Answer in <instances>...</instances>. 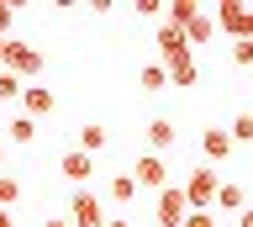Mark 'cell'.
I'll use <instances>...</instances> for the list:
<instances>
[{
  "mask_svg": "<svg viewBox=\"0 0 253 227\" xmlns=\"http://www.w3.org/2000/svg\"><path fill=\"white\" fill-rule=\"evenodd\" d=\"M132 180H137V190H169V159H158V153H137Z\"/></svg>",
  "mask_w": 253,
  "mask_h": 227,
  "instance_id": "4",
  "label": "cell"
},
{
  "mask_svg": "<svg viewBox=\"0 0 253 227\" xmlns=\"http://www.w3.org/2000/svg\"><path fill=\"white\" fill-rule=\"evenodd\" d=\"M216 190H221V180L211 175V164H206V169H195V175L185 180V201H190V211H211V206H216Z\"/></svg>",
  "mask_w": 253,
  "mask_h": 227,
  "instance_id": "2",
  "label": "cell"
},
{
  "mask_svg": "<svg viewBox=\"0 0 253 227\" xmlns=\"http://www.w3.org/2000/svg\"><path fill=\"white\" fill-rule=\"evenodd\" d=\"M185 217H190L185 185H169V190H158V206H153V222H158V227H185Z\"/></svg>",
  "mask_w": 253,
  "mask_h": 227,
  "instance_id": "3",
  "label": "cell"
},
{
  "mask_svg": "<svg viewBox=\"0 0 253 227\" xmlns=\"http://www.w3.org/2000/svg\"><path fill=\"white\" fill-rule=\"evenodd\" d=\"M201 11H206L201 0H169V16H164V21H169V27H179V32H185V27H190V21H195V16H201Z\"/></svg>",
  "mask_w": 253,
  "mask_h": 227,
  "instance_id": "14",
  "label": "cell"
},
{
  "mask_svg": "<svg viewBox=\"0 0 253 227\" xmlns=\"http://www.w3.org/2000/svg\"><path fill=\"white\" fill-rule=\"evenodd\" d=\"M106 143H111V132L100 127V122H84V127L74 132V148H79V153H90V159H95V153H100Z\"/></svg>",
  "mask_w": 253,
  "mask_h": 227,
  "instance_id": "12",
  "label": "cell"
},
{
  "mask_svg": "<svg viewBox=\"0 0 253 227\" xmlns=\"http://www.w3.org/2000/svg\"><path fill=\"white\" fill-rule=\"evenodd\" d=\"M211 32H216V16L211 11H201V16L185 27V37H190V48H201V43H211Z\"/></svg>",
  "mask_w": 253,
  "mask_h": 227,
  "instance_id": "16",
  "label": "cell"
},
{
  "mask_svg": "<svg viewBox=\"0 0 253 227\" xmlns=\"http://www.w3.org/2000/svg\"><path fill=\"white\" fill-rule=\"evenodd\" d=\"M137 85L148 90V95H158V90H169V69H164V64H142Z\"/></svg>",
  "mask_w": 253,
  "mask_h": 227,
  "instance_id": "17",
  "label": "cell"
},
{
  "mask_svg": "<svg viewBox=\"0 0 253 227\" xmlns=\"http://www.w3.org/2000/svg\"><path fill=\"white\" fill-rule=\"evenodd\" d=\"M232 64H237V69H253V37L232 43Z\"/></svg>",
  "mask_w": 253,
  "mask_h": 227,
  "instance_id": "23",
  "label": "cell"
},
{
  "mask_svg": "<svg viewBox=\"0 0 253 227\" xmlns=\"http://www.w3.org/2000/svg\"><path fill=\"white\" fill-rule=\"evenodd\" d=\"M106 227H132V222H126V217H106Z\"/></svg>",
  "mask_w": 253,
  "mask_h": 227,
  "instance_id": "29",
  "label": "cell"
},
{
  "mask_svg": "<svg viewBox=\"0 0 253 227\" xmlns=\"http://www.w3.org/2000/svg\"><path fill=\"white\" fill-rule=\"evenodd\" d=\"M211 16H216V27H221L227 37H232V43L253 37V27H248V5H243V0H221V5L211 11Z\"/></svg>",
  "mask_w": 253,
  "mask_h": 227,
  "instance_id": "6",
  "label": "cell"
},
{
  "mask_svg": "<svg viewBox=\"0 0 253 227\" xmlns=\"http://www.w3.org/2000/svg\"><path fill=\"white\" fill-rule=\"evenodd\" d=\"M185 227H216V211H190Z\"/></svg>",
  "mask_w": 253,
  "mask_h": 227,
  "instance_id": "25",
  "label": "cell"
},
{
  "mask_svg": "<svg viewBox=\"0 0 253 227\" xmlns=\"http://www.w3.org/2000/svg\"><path fill=\"white\" fill-rule=\"evenodd\" d=\"M158 64L164 69H179V64H190L195 58V48H190V37L179 32V27H169V21H158Z\"/></svg>",
  "mask_w": 253,
  "mask_h": 227,
  "instance_id": "1",
  "label": "cell"
},
{
  "mask_svg": "<svg viewBox=\"0 0 253 227\" xmlns=\"http://www.w3.org/2000/svg\"><path fill=\"white\" fill-rule=\"evenodd\" d=\"M232 137H227V127H206L201 132V153H206V164H227L232 159Z\"/></svg>",
  "mask_w": 253,
  "mask_h": 227,
  "instance_id": "9",
  "label": "cell"
},
{
  "mask_svg": "<svg viewBox=\"0 0 253 227\" xmlns=\"http://www.w3.org/2000/svg\"><path fill=\"white\" fill-rule=\"evenodd\" d=\"M53 106H58V100H53V90H42V85H27V90H21V116H32V122L47 116Z\"/></svg>",
  "mask_w": 253,
  "mask_h": 227,
  "instance_id": "10",
  "label": "cell"
},
{
  "mask_svg": "<svg viewBox=\"0 0 253 227\" xmlns=\"http://www.w3.org/2000/svg\"><path fill=\"white\" fill-rule=\"evenodd\" d=\"M0 227H11V211H0Z\"/></svg>",
  "mask_w": 253,
  "mask_h": 227,
  "instance_id": "32",
  "label": "cell"
},
{
  "mask_svg": "<svg viewBox=\"0 0 253 227\" xmlns=\"http://www.w3.org/2000/svg\"><path fill=\"white\" fill-rule=\"evenodd\" d=\"M237 227H253V206H243V211H237Z\"/></svg>",
  "mask_w": 253,
  "mask_h": 227,
  "instance_id": "27",
  "label": "cell"
},
{
  "mask_svg": "<svg viewBox=\"0 0 253 227\" xmlns=\"http://www.w3.org/2000/svg\"><path fill=\"white\" fill-rule=\"evenodd\" d=\"M174 137H179V132H174L169 116H153V122H148V153H158V159H164V153L174 148Z\"/></svg>",
  "mask_w": 253,
  "mask_h": 227,
  "instance_id": "11",
  "label": "cell"
},
{
  "mask_svg": "<svg viewBox=\"0 0 253 227\" xmlns=\"http://www.w3.org/2000/svg\"><path fill=\"white\" fill-rule=\"evenodd\" d=\"M21 90H27V85H21V74H11V69H0V100H16Z\"/></svg>",
  "mask_w": 253,
  "mask_h": 227,
  "instance_id": "21",
  "label": "cell"
},
{
  "mask_svg": "<svg viewBox=\"0 0 253 227\" xmlns=\"http://www.w3.org/2000/svg\"><path fill=\"white\" fill-rule=\"evenodd\" d=\"M106 195L122 201V206H132V201H137V180H132V175H111L106 180Z\"/></svg>",
  "mask_w": 253,
  "mask_h": 227,
  "instance_id": "15",
  "label": "cell"
},
{
  "mask_svg": "<svg viewBox=\"0 0 253 227\" xmlns=\"http://www.w3.org/2000/svg\"><path fill=\"white\" fill-rule=\"evenodd\" d=\"M69 222L74 227H106V206L95 190H74L69 195Z\"/></svg>",
  "mask_w": 253,
  "mask_h": 227,
  "instance_id": "5",
  "label": "cell"
},
{
  "mask_svg": "<svg viewBox=\"0 0 253 227\" xmlns=\"http://www.w3.org/2000/svg\"><path fill=\"white\" fill-rule=\"evenodd\" d=\"M0 69H11V74H21V80H27V74H42V48H32V43H5V64Z\"/></svg>",
  "mask_w": 253,
  "mask_h": 227,
  "instance_id": "7",
  "label": "cell"
},
{
  "mask_svg": "<svg viewBox=\"0 0 253 227\" xmlns=\"http://www.w3.org/2000/svg\"><path fill=\"white\" fill-rule=\"evenodd\" d=\"M16 201H21V185H16L11 175H0V211H11Z\"/></svg>",
  "mask_w": 253,
  "mask_h": 227,
  "instance_id": "22",
  "label": "cell"
},
{
  "mask_svg": "<svg viewBox=\"0 0 253 227\" xmlns=\"http://www.w3.org/2000/svg\"><path fill=\"white\" fill-rule=\"evenodd\" d=\"M11 16H16V11L5 5V0H0V37H11Z\"/></svg>",
  "mask_w": 253,
  "mask_h": 227,
  "instance_id": "26",
  "label": "cell"
},
{
  "mask_svg": "<svg viewBox=\"0 0 253 227\" xmlns=\"http://www.w3.org/2000/svg\"><path fill=\"white\" fill-rule=\"evenodd\" d=\"M5 43H11V37H0V64H5Z\"/></svg>",
  "mask_w": 253,
  "mask_h": 227,
  "instance_id": "31",
  "label": "cell"
},
{
  "mask_svg": "<svg viewBox=\"0 0 253 227\" xmlns=\"http://www.w3.org/2000/svg\"><path fill=\"white\" fill-rule=\"evenodd\" d=\"M42 227H74V222H69V217H47Z\"/></svg>",
  "mask_w": 253,
  "mask_h": 227,
  "instance_id": "28",
  "label": "cell"
},
{
  "mask_svg": "<svg viewBox=\"0 0 253 227\" xmlns=\"http://www.w3.org/2000/svg\"><path fill=\"white\" fill-rule=\"evenodd\" d=\"M5 143L32 148V143H37V122H32V116H11V122H5Z\"/></svg>",
  "mask_w": 253,
  "mask_h": 227,
  "instance_id": "13",
  "label": "cell"
},
{
  "mask_svg": "<svg viewBox=\"0 0 253 227\" xmlns=\"http://www.w3.org/2000/svg\"><path fill=\"white\" fill-rule=\"evenodd\" d=\"M58 175H63V180H74V190H90L95 159H90V153H79V148H69V153H58Z\"/></svg>",
  "mask_w": 253,
  "mask_h": 227,
  "instance_id": "8",
  "label": "cell"
},
{
  "mask_svg": "<svg viewBox=\"0 0 253 227\" xmlns=\"http://www.w3.org/2000/svg\"><path fill=\"white\" fill-rule=\"evenodd\" d=\"M132 11L148 16V21H158V16H164V0H132Z\"/></svg>",
  "mask_w": 253,
  "mask_h": 227,
  "instance_id": "24",
  "label": "cell"
},
{
  "mask_svg": "<svg viewBox=\"0 0 253 227\" xmlns=\"http://www.w3.org/2000/svg\"><path fill=\"white\" fill-rule=\"evenodd\" d=\"M243 206H248V195H243V185H221V190H216V206H211V211H232V217H237Z\"/></svg>",
  "mask_w": 253,
  "mask_h": 227,
  "instance_id": "18",
  "label": "cell"
},
{
  "mask_svg": "<svg viewBox=\"0 0 253 227\" xmlns=\"http://www.w3.org/2000/svg\"><path fill=\"white\" fill-rule=\"evenodd\" d=\"M195 80H201V64H195V58H190V64H179V69H169V85H174V90H190Z\"/></svg>",
  "mask_w": 253,
  "mask_h": 227,
  "instance_id": "19",
  "label": "cell"
},
{
  "mask_svg": "<svg viewBox=\"0 0 253 227\" xmlns=\"http://www.w3.org/2000/svg\"><path fill=\"white\" fill-rule=\"evenodd\" d=\"M227 137H232V143H253V111H237L232 127H227Z\"/></svg>",
  "mask_w": 253,
  "mask_h": 227,
  "instance_id": "20",
  "label": "cell"
},
{
  "mask_svg": "<svg viewBox=\"0 0 253 227\" xmlns=\"http://www.w3.org/2000/svg\"><path fill=\"white\" fill-rule=\"evenodd\" d=\"M5 148H11V143H5V137H0V169H5Z\"/></svg>",
  "mask_w": 253,
  "mask_h": 227,
  "instance_id": "30",
  "label": "cell"
}]
</instances>
